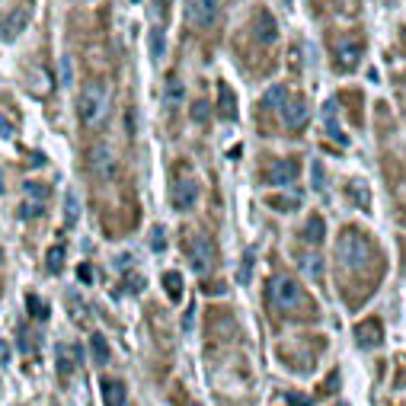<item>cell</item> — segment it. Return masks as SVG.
Wrapping results in <instances>:
<instances>
[{"label": "cell", "mask_w": 406, "mask_h": 406, "mask_svg": "<svg viewBox=\"0 0 406 406\" xmlns=\"http://www.w3.org/2000/svg\"><path fill=\"white\" fill-rule=\"evenodd\" d=\"M77 116L84 125L99 128L106 122V116H109V90L103 84H90L77 99Z\"/></svg>", "instance_id": "1"}, {"label": "cell", "mask_w": 406, "mask_h": 406, "mask_svg": "<svg viewBox=\"0 0 406 406\" xmlns=\"http://www.w3.org/2000/svg\"><path fill=\"white\" fill-rule=\"evenodd\" d=\"M339 263L346 265V269H365L368 263H371L374 256V246L368 237H361L358 231H346L339 237Z\"/></svg>", "instance_id": "2"}, {"label": "cell", "mask_w": 406, "mask_h": 406, "mask_svg": "<svg viewBox=\"0 0 406 406\" xmlns=\"http://www.w3.org/2000/svg\"><path fill=\"white\" fill-rule=\"evenodd\" d=\"M269 304H275L278 310H295L297 304H304V291L295 278H272L269 282Z\"/></svg>", "instance_id": "3"}, {"label": "cell", "mask_w": 406, "mask_h": 406, "mask_svg": "<svg viewBox=\"0 0 406 406\" xmlns=\"http://www.w3.org/2000/svg\"><path fill=\"white\" fill-rule=\"evenodd\" d=\"M189 263H192L195 275H205L214 265V240L208 234H195L192 243H189Z\"/></svg>", "instance_id": "4"}, {"label": "cell", "mask_w": 406, "mask_h": 406, "mask_svg": "<svg viewBox=\"0 0 406 406\" xmlns=\"http://www.w3.org/2000/svg\"><path fill=\"white\" fill-rule=\"evenodd\" d=\"M90 170L99 176V180H116V173H119V157H116V150L109 148V144H93L90 148Z\"/></svg>", "instance_id": "5"}, {"label": "cell", "mask_w": 406, "mask_h": 406, "mask_svg": "<svg viewBox=\"0 0 406 406\" xmlns=\"http://www.w3.org/2000/svg\"><path fill=\"white\" fill-rule=\"evenodd\" d=\"M218 10H221V0H186V16H189V23L199 29L214 26Z\"/></svg>", "instance_id": "6"}, {"label": "cell", "mask_w": 406, "mask_h": 406, "mask_svg": "<svg viewBox=\"0 0 406 406\" xmlns=\"http://www.w3.org/2000/svg\"><path fill=\"white\" fill-rule=\"evenodd\" d=\"M282 119L285 125H291V128H301V125H307L310 119V106L304 97H288L282 103Z\"/></svg>", "instance_id": "7"}, {"label": "cell", "mask_w": 406, "mask_h": 406, "mask_svg": "<svg viewBox=\"0 0 406 406\" xmlns=\"http://www.w3.org/2000/svg\"><path fill=\"white\" fill-rule=\"evenodd\" d=\"M195 202H199V182L189 180V176L176 180V186H173V208L176 212H189Z\"/></svg>", "instance_id": "8"}, {"label": "cell", "mask_w": 406, "mask_h": 406, "mask_svg": "<svg viewBox=\"0 0 406 406\" xmlns=\"http://www.w3.org/2000/svg\"><path fill=\"white\" fill-rule=\"evenodd\" d=\"M380 339H384V333H380V320H361L358 327H355V342H358L361 349L380 346Z\"/></svg>", "instance_id": "9"}, {"label": "cell", "mask_w": 406, "mask_h": 406, "mask_svg": "<svg viewBox=\"0 0 406 406\" xmlns=\"http://www.w3.org/2000/svg\"><path fill=\"white\" fill-rule=\"evenodd\" d=\"M297 180V163L295 160H275L269 167V182L272 186H291Z\"/></svg>", "instance_id": "10"}, {"label": "cell", "mask_w": 406, "mask_h": 406, "mask_svg": "<svg viewBox=\"0 0 406 406\" xmlns=\"http://www.w3.org/2000/svg\"><path fill=\"white\" fill-rule=\"evenodd\" d=\"M323 128H327V135L333 138L336 144H349V135L339 128V119H336V99H329V103L323 106Z\"/></svg>", "instance_id": "11"}, {"label": "cell", "mask_w": 406, "mask_h": 406, "mask_svg": "<svg viewBox=\"0 0 406 406\" xmlns=\"http://www.w3.org/2000/svg\"><path fill=\"white\" fill-rule=\"evenodd\" d=\"M361 61V48L355 45V42H342L339 48H336V65H339V71H355Z\"/></svg>", "instance_id": "12"}, {"label": "cell", "mask_w": 406, "mask_h": 406, "mask_svg": "<svg viewBox=\"0 0 406 406\" xmlns=\"http://www.w3.org/2000/svg\"><path fill=\"white\" fill-rule=\"evenodd\" d=\"M125 400H128V390H125L122 380L106 378L103 380V403L106 406H125Z\"/></svg>", "instance_id": "13"}, {"label": "cell", "mask_w": 406, "mask_h": 406, "mask_svg": "<svg viewBox=\"0 0 406 406\" xmlns=\"http://www.w3.org/2000/svg\"><path fill=\"white\" fill-rule=\"evenodd\" d=\"M218 97H221V103H218L221 116H224L227 122H234V119H237V99H234L231 87H227V84H218Z\"/></svg>", "instance_id": "14"}, {"label": "cell", "mask_w": 406, "mask_h": 406, "mask_svg": "<svg viewBox=\"0 0 406 406\" xmlns=\"http://www.w3.org/2000/svg\"><path fill=\"white\" fill-rule=\"evenodd\" d=\"M26 20H29V7H23L20 13H10L7 16V26H0V35H4V39H13V35H20L23 26H26Z\"/></svg>", "instance_id": "15"}, {"label": "cell", "mask_w": 406, "mask_h": 406, "mask_svg": "<svg viewBox=\"0 0 406 406\" xmlns=\"http://www.w3.org/2000/svg\"><path fill=\"white\" fill-rule=\"evenodd\" d=\"M90 355H93V361H97V365H109L112 352H109V342H106L103 333H93L90 336Z\"/></svg>", "instance_id": "16"}, {"label": "cell", "mask_w": 406, "mask_h": 406, "mask_svg": "<svg viewBox=\"0 0 406 406\" xmlns=\"http://www.w3.org/2000/svg\"><path fill=\"white\" fill-rule=\"evenodd\" d=\"M346 195H349V202H355V205L361 208V212H365V208H368V202H371V195H368L365 180H349Z\"/></svg>", "instance_id": "17"}, {"label": "cell", "mask_w": 406, "mask_h": 406, "mask_svg": "<svg viewBox=\"0 0 406 406\" xmlns=\"http://www.w3.org/2000/svg\"><path fill=\"white\" fill-rule=\"evenodd\" d=\"M253 33H256V39L263 42V45H269V42H275L278 29H275V23H272L269 16L259 13V20H256V26H253Z\"/></svg>", "instance_id": "18"}, {"label": "cell", "mask_w": 406, "mask_h": 406, "mask_svg": "<svg viewBox=\"0 0 406 406\" xmlns=\"http://www.w3.org/2000/svg\"><path fill=\"white\" fill-rule=\"evenodd\" d=\"M323 237H327V224H323L320 214H314V218L304 224V240H307V243H323Z\"/></svg>", "instance_id": "19"}, {"label": "cell", "mask_w": 406, "mask_h": 406, "mask_svg": "<svg viewBox=\"0 0 406 406\" xmlns=\"http://www.w3.org/2000/svg\"><path fill=\"white\" fill-rule=\"evenodd\" d=\"M301 269L307 278H314V282H323V256L320 253H310V256L301 259Z\"/></svg>", "instance_id": "20"}, {"label": "cell", "mask_w": 406, "mask_h": 406, "mask_svg": "<svg viewBox=\"0 0 406 406\" xmlns=\"http://www.w3.org/2000/svg\"><path fill=\"white\" fill-rule=\"evenodd\" d=\"M77 221H80V199H77V192H67V199H65V224L74 227Z\"/></svg>", "instance_id": "21"}, {"label": "cell", "mask_w": 406, "mask_h": 406, "mask_svg": "<svg viewBox=\"0 0 406 406\" xmlns=\"http://www.w3.org/2000/svg\"><path fill=\"white\" fill-rule=\"evenodd\" d=\"M163 288H167L170 301H180L182 297V275L180 272H167V275H163Z\"/></svg>", "instance_id": "22"}, {"label": "cell", "mask_w": 406, "mask_h": 406, "mask_svg": "<svg viewBox=\"0 0 406 406\" xmlns=\"http://www.w3.org/2000/svg\"><path fill=\"white\" fill-rule=\"evenodd\" d=\"M148 39H150V58L160 61V58H163V48H167V42H163V29L154 26V29L148 33Z\"/></svg>", "instance_id": "23"}, {"label": "cell", "mask_w": 406, "mask_h": 406, "mask_svg": "<svg viewBox=\"0 0 406 406\" xmlns=\"http://www.w3.org/2000/svg\"><path fill=\"white\" fill-rule=\"evenodd\" d=\"M288 99V93H285V87H269L265 90V99H263V106H269V109H282V103Z\"/></svg>", "instance_id": "24"}, {"label": "cell", "mask_w": 406, "mask_h": 406, "mask_svg": "<svg viewBox=\"0 0 406 406\" xmlns=\"http://www.w3.org/2000/svg\"><path fill=\"white\" fill-rule=\"evenodd\" d=\"M58 84L61 87H71L74 84V61H71V55H61V61H58Z\"/></svg>", "instance_id": "25"}, {"label": "cell", "mask_w": 406, "mask_h": 406, "mask_svg": "<svg viewBox=\"0 0 406 406\" xmlns=\"http://www.w3.org/2000/svg\"><path fill=\"white\" fill-rule=\"evenodd\" d=\"M182 99H186V87H182V80L173 77V80L167 84V103H170V106H180Z\"/></svg>", "instance_id": "26"}, {"label": "cell", "mask_w": 406, "mask_h": 406, "mask_svg": "<svg viewBox=\"0 0 406 406\" xmlns=\"http://www.w3.org/2000/svg\"><path fill=\"white\" fill-rule=\"evenodd\" d=\"M42 212H45V202H23L20 205V218L23 221H33V218H42Z\"/></svg>", "instance_id": "27"}, {"label": "cell", "mask_w": 406, "mask_h": 406, "mask_svg": "<svg viewBox=\"0 0 406 406\" xmlns=\"http://www.w3.org/2000/svg\"><path fill=\"white\" fill-rule=\"evenodd\" d=\"M323 186H327V173H323V163L314 160V163H310V189H314V192H320Z\"/></svg>", "instance_id": "28"}, {"label": "cell", "mask_w": 406, "mask_h": 406, "mask_svg": "<svg viewBox=\"0 0 406 406\" xmlns=\"http://www.w3.org/2000/svg\"><path fill=\"white\" fill-rule=\"evenodd\" d=\"M26 304H29V314H33L35 320H48V314H52V310H48V304H45V301H39L35 295H29V297H26Z\"/></svg>", "instance_id": "29"}, {"label": "cell", "mask_w": 406, "mask_h": 406, "mask_svg": "<svg viewBox=\"0 0 406 406\" xmlns=\"http://www.w3.org/2000/svg\"><path fill=\"white\" fill-rule=\"evenodd\" d=\"M208 119H212V106H208L205 99H195V106H192V122H195V125H205Z\"/></svg>", "instance_id": "30"}, {"label": "cell", "mask_w": 406, "mask_h": 406, "mask_svg": "<svg viewBox=\"0 0 406 406\" xmlns=\"http://www.w3.org/2000/svg\"><path fill=\"white\" fill-rule=\"evenodd\" d=\"M45 265H48V272H61V265H65V250H61V246H52L48 256H45Z\"/></svg>", "instance_id": "31"}, {"label": "cell", "mask_w": 406, "mask_h": 406, "mask_svg": "<svg viewBox=\"0 0 406 406\" xmlns=\"http://www.w3.org/2000/svg\"><path fill=\"white\" fill-rule=\"evenodd\" d=\"M26 195H29L33 202H45V199H48V186H42V182L29 180V182H26Z\"/></svg>", "instance_id": "32"}, {"label": "cell", "mask_w": 406, "mask_h": 406, "mask_svg": "<svg viewBox=\"0 0 406 406\" xmlns=\"http://www.w3.org/2000/svg\"><path fill=\"white\" fill-rule=\"evenodd\" d=\"M77 278H80L84 285H93V282H97V269H93L90 263H80V265H77Z\"/></svg>", "instance_id": "33"}, {"label": "cell", "mask_w": 406, "mask_h": 406, "mask_svg": "<svg viewBox=\"0 0 406 406\" xmlns=\"http://www.w3.org/2000/svg\"><path fill=\"white\" fill-rule=\"evenodd\" d=\"M250 275H253V256H246L243 263H240V272H237V282L240 285H246L250 282Z\"/></svg>", "instance_id": "34"}, {"label": "cell", "mask_w": 406, "mask_h": 406, "mask_svg": "<svg viewBox=\"0 0 406 406\" xmlns=\"http://www.w3.org/2000/svg\"><path fill=\"white\" fill-rule=\"evenodd\" d=\"M297 205H301V199H272V208H278V212H291Z\"/></svg>", "instance_id": "35"}, {"label": "cell", "mask_w": 406, "mask_h": 406, "mask_svg": "<svg viewBox=\"0 0 406 406\" xmlns=\"http://www.w3.org/2000/svg\"><path fill=\"white\" fill-rule=\"evenodd\" d=\"M150 250L163 253V227H154V231H150Z\"/></svg>", "instance_id": "36"}, {"label": "cell", "mask_w": 406, "mask_h": 406, "mask_svg": "<svg viewBox=\"0 0 406 406\" xmlns=\"http://www.w3.org/2000/svg\"><path fill=\"white\" fill-rule=\"evenodd\" d=\"M10 135H13V128H10V122H7V119L0 116V138H10Z\"/></svg>", "instance_id": "37"}, {"label": "cell", "mask_w": 406, "mask_h": 406, "mask_svg": "<svg viewBox=\"0 0 406 406\" xmlns=\"http://www.w3.org/2000/svg\"><path fill=\"white\" fill-rule=\"evenodd\" d=\"M192 317H195V307H189L186 317H182V329H186V333H189V327H192Z\"/></svg>", "instance_id": "38"}, {"label": "cell", "mask_w": 406, "mask_h": 406, "mask_svg": "<svg viewBox=\"0 0 406 406\" xmlns=\"http://www.w3.org/2000/svg\"><path fill=\"white\" fill-rule=\"evenodd\" d=\"M205 291H208V295H224V291H227V288H224V285H208V288H205Z\"/></svg>", "instance_id": "39"}, {"label": "cell", "mask_w": 406, "mask_h": 406, "mask_svg": "<svg viewBox=\"0 0 406 406\" xmlns=\"http://www.w3.org/2000/svg\"><path fill=\"white\" fill-rule=\"evenodd\" d=\"M167 4H170V0H157V10L163 13V7H167Z\"/></svg>", "instance_id": "40"}, {"label": "cell", "mask_w": 406, "mask_h": 406, "mask_svg": "<svg viewBox=\"0 0 406 406\" xmlns=\"http://www.w3.org/2000/svg\"><path fill=\"white\" fill-rule=\"evenodd\" d=\"M0 192H4V180H0Z\"/></svg>", "instance_id": "41"}, {"label": "cell", "mask_w": 406, "mask_h": 406, "mask_svg": "<svg viewBox=\"0 0 406 406\" xmlns=\"http://www.w3.org/2000/svg\"><path fill=\"white\" fill-rule=\"evenodd\" d=\"M192 406H202V403H192Z\"/></svg>", "instance_id": "42"}]
</instances>
